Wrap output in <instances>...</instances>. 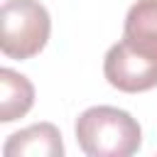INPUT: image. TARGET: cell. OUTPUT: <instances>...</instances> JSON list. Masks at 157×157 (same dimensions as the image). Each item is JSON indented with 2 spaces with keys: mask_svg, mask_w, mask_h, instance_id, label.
I'll return each instance as SVG.
<instances>
[{
  "mask_svg": "<svg viewBox=\"0 0 157 157\" xmlns=\"http://www.w3.org/2000/svg\"><path fill=\"white\" fill-rule=\"evenodd\" d=\"M105 81L123 93L157 86V0H137L123 25V39L105 52Z\"/></svg>",
  "mask_w": 157,
  "mask_h": 157,
  "instance_id": "obj_1",
  "label": "cell"
},
{
  "mask_svg": "<svg viewBox=\"0 0 157 157\" xmlns=\"http://www.w3.org/2000/svg\"><path fill=\"white\" fill-rule=\"evenodd\" d=\"M74 130L78 147L88 157H130L142 145L140 123L115 105L86 108Z\"/></svg>",
  "mask_w": 157,
  "mask_h": 157,
  "instance_id": "obj_2",
  "label": "cell"
},
{
  "mask_svg": "<svg viewBox=\"0 0 157 157\" xmlns=\"http://www.w3.org/2000/svg\"><path fill=\"white\" fill-rule=\"evenodd\" d=\"M0 20H2L0 49L5 56L25 61L37 56L47 47L52 20L39 0H5Z\"/></svg>",
  "mask_w": 157,
  "mask_h": 157,
  "instance_id": "obj_3",
  "label": "cell"
},
{
  "mask_svg": "<svg viewBox=\"0 0 157 157\" xmlns=\"http://www.w3.org/2000/svg\"><path fill=\"white\" fill-rule=\"evenodd\" d=\"M5 157H61V132L52 123H34L20 132H12L2 145Z\"/></svg>",
  "mask_w": 157,
  "mask_h": 157,
  "instance_id": "obj_4",
  "label": "cell"
},
{
  "mask_svg": "<svg viewBox=\"0 0 157 157\" xmlns=\"http://www.w3.org/2000/svg\"><path fill=\"white\" fill-rule=\"evenodd\" d=\"M32 103H34V86L29 83V78L12 69H2L0 71V120L12 123L27 115Z\"/></svg>",
  "mask_w": 157,
  "mask_h": 157,
  "instance_id": "obj_5",
  "label": "cell"
}]
</instances>
